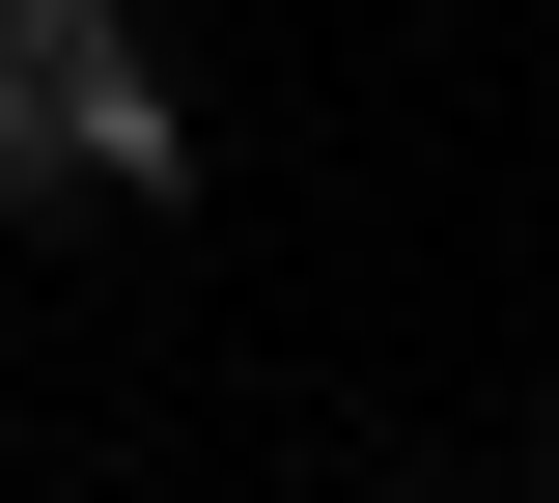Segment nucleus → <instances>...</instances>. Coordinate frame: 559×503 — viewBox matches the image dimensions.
<instances>
[{
  "instance_id": "1",
  "label": "nucleus",
  "mask_w": 559,
  "mask_h": 503,
  "mask_svg": "<svg viewBox=\"0 0 559 503\" xmlns=\"http://www.w3.org/2000/svg\"><path fill=\"white\" fill-rule=\"evenodd\" d=\"M197 196V112L140 84V0H0V196Z\"/></svg>"
}]
</instances>
